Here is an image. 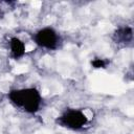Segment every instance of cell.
Masks as SVG:
<instances>
[{"instance_id":"2","label":"cell","mask_w":134,"mask_h":134,"mask_svg":"<svg viewBox=\"0 0 134 134\" xmlns=\"http://www.w3.org/2000/svg\"><path fill=\"white\" fill-rule=\"evenodd\" d=\"M55 122L59 126L70 130H80L87 125L88 117L82 110L68 109L55 119Z\"/></svg>"},{"instance_id":"5","label":"cell","mask_w":134,"mask_h":134,"mask_svg":"<svg viewBox=\"0 0 134 134\" xmlns=\"http://www.w3.org/2000/svg\"><path fill=\"white\" fill-rule=\"evenodd\" d=\"M133 38V29L130 26L119 27L115 30L113 39L116 43H129Z\"/></svg>"},{"instance_id":"1","label":"cell","mask_w":134,"mask_h":134,"mask_svg":"<svg viewBox=\"0 0 134 134\" xmlns=\"http://www.w3.org/2000/svg\"><path fill=\"white\" fill-rule=\"evenodd\" d=\"M10 103L22 109L24 112L35 114L40 110L42 104V96L36 88H22L10 90L7 94Z\"/></svg>"},{"instance_id":"6","label":"cell","mask_w":134,"mask_h":134,"mask_svg":"<svg viewBox=\"0 0 134 134\" xmlns=\"http://www.w3.org/2000/svg\"><path fill=\"white\" fill-rule=\"evenodd\" d=\"M91 66L95 69H99V68H106L107 66V61H105L104 59H99V58H95L91 61Z\"/></svg>"},{"instance_id":"3","label":"cell","mask_w":134,"mask_h":134,"mask_svg":"<svg viewBox=\"0 0 134 134\" xmlns=\"http://www.w3.org/2000/svg\"><path fill=\"white\" fill-rule=\"evenodd\" d=\"M35 42L38 46L46 49H55L59 44V35L52 27H43L35 35Z\"/></svg>"},{"instance_id":"4","label":"cell","mask_w":134,"mask_h":134,"mask_svg":"<svg viewBox=\"0 0 134 134\" xmlns=\"http://www.w3.org/2000/svg\"><path fill=\"white\" fill-rule=\"evenodd\" d=\"M9 48L12 57L16 60L22 58L25 54V44L17 37H13L9 40Z\"/></svg>"}]
</instances>
